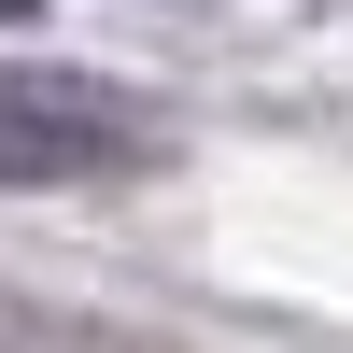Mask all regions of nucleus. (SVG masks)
<instances>
[{"instance_id":"obj_1","label":"nucleus","mask_w":353,"mask_h":353,"mask_svg":"<svg viewBox=\"0 0 353 353\" xmlns=\"http://www.w3.org/2000/svg\"><path fill=\"white\" fill-rule=\"evenodd\" d=\"M156 156V113L113 99L99 71H0V184L57 198V184H128Z\"/></svg>"},{"instance_id":"obj_2","label":"nucleus","mask_w":353,"mask_h":353,"mask_svg":"<svg viewBox=\"0 0 353 353\" xmlns=\"http://www.w3.org/2000/svg\"><path fill=\"white\" fill-rule=\"evenodd\" d=\"M28 14H43V0H0V28H28Z\"/></svg>"}]
</instances>
